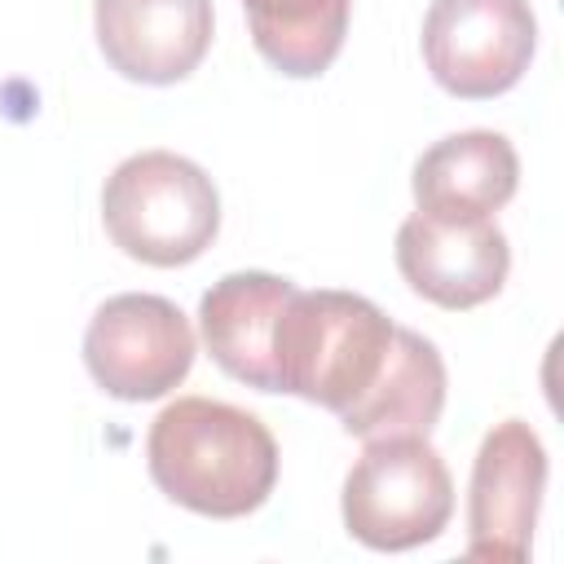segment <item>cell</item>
Listing matches in <instances>:
<instances>
[{
  "instance_id": "12",
  "label": "cell",
  "mask_w": 564,
  "mask_h": 564,
  "mask_svg": "<svg viewBox=\"0 0 564 564\" xmlns=\"http://www.w3.org/2000/svg\"><path fill=\"white\" fill-rule=\"evenodd\" d=\"M445 410V361L432 339L397 326V348L375 388L339 414L348 436H427Z\"/></svg>"
},
{
  "instance_id": "5",
  "label": "cell",
  "mask_w": 564,
  "mask_h": 564,
  "mask_svg": "<svg viewBox=\"0 0 564 564\" xmlns=\"http://www.w3.org/2000/svg\"><path fill=\"white\" fill-rule=\"evenodd\" d=\"M194 326L189 317L145 291L110 295L84 330V366L93 383L119 401L167 397L194 366Z\"/></svg>"
},
{
  "instance_id": "10",
  "label": "cell",
  "mask_w": 564,
  "mask_h": 564,
  "mask_svg": "<svg viewBox=\"0 0 564 564\" xmlns=\"http://www.w3.org/2000/svg\"><path fill=\"white\" fill-rule=\"evenodd\" d=\"M414 203L436 220H494L520 185L516 145L502 132L471 128L441 137L414 163Z\"/></svg>"
},
{
  "instance_id": "1",
  "label": "cell",
  "mask_w": 564,
  "mask_h": 564,
  "mask_svg": "<svg viewBox=\"0 0 564 564\" xmlns=\"http://www.w3.org/2000/svg\"><path fill=\"white\" fill-rule=\"evenodd\" d=\"M150 480L185 511L238 520L264 507L278 485L273 432L229 401L176 397L145 436Z\"/></svg>"
},
{
  "instance_id": "9",
  "label": "cell",
  "mask_w": 564,
  "mask_h": 564,
  "mask_svg": "<svg viewBox=\"0 0 564 564\" xmlns=\"http://www.w3.org/2000/svg\"><path fill=\"white\" fill-rule=\"evenodd\" d=\"M97 44L132 84H176L212 48V0H97Z\"/></svg>"
},
{
  "instance_id": "8",
  "label": "cell",
  "mask_w": 564,
  "mask_h": 564,
  "mask_svg": "<svg viewBox=\"0 0 564 564\" xmlns=\"http://www.w3.org/2000/svg\"><path fill=\"white\" fill-rule=\"evenodd\" d=\"M397 269L414 295L441 308H476L502 291L511 247L494 220H436L414 212L397 229Z\"/></svg>"
},
{
  "instance_id": "11",
  "label": "cell",
  "mask_w": 564,
  "mask_h": 564,
  "mask_svg": "<svg viewBox=\"0 0 564 564\" xmlns=\"http://www.w3.org/2000/svg\"><path fill=\"white\" fill-rule=\"evenodd\" d=\"M295 295V282L260 269L225 273L212 282V291L198 304V326L203 344L216 357V366L260 392H278L273 383V330L278 313Z\"/></svg>"
},
{
  "instance_id": "6",
  "label": "cell",
  "mask_w": 564,
  "mask_h": 564,
  "mask_svg": "<svg viewBox=\"0 0 564 564\" xmlns=\"http://www.w3.org/2000/svg\"><path fill=\"white\" fill-rule=\"evenodd\" d=\"M538 48V18L529 0H432L423 18V62L432 79L485 101L520 84Z\"/></svg>"
},
{
  "instance_id": "13",
  "label": "cell",
  "mask_w": 564,
  "mask_h": 564,
  "mask_svg": "<svg viewBox=\"0 0 564 564\" xmlns=\"http://www.w3.org/2000/svg\"><path fill=\"white\" fill-rule=\"evenodd\" d=\"M242 9L260 57L291 79H313L339 57L352 0H242Z\"/></svg>"
},
{
  "instance_id": "7",
  "label": "cell",
  "mask_w": 564,
  "mask_h": 564,
  "mask_svg": "<svg viewBox=\"0 0 564 564\" xmlns=\"http://www.w3.org/2000/svg\"><path fill=\"white\" fill-rule=\"evenodd\" d=\"M546 494V449L524 419L485 432L467 489V555L485 564H520Z\"/></svg>"
},
{
  "instance_id": "4",
  "label": "cell",
  "mask_w": 564,
  "mask_h": 564,
  "mask_svg": "<svg viewBox=\"0 0 564 564\" xmlns=\"http://www.w3.org/2000/svg\"><path fill=\"white\" fill-rule=\"evenodd\" d=\"M454 516V480L427 436H375L344 480V529L370 551L436 542Z\"/></svg>"
},
{
  "instance_id": "3",
  "label": "cell",
  "mask_w": 564,
  "mask_h": 564,
  "mask_svg": "<svg viewBox=\"0 0 564 564\" xmlns=\"http://www.w3.org/2000/svg\"><path fill=\"white\" fill-rule=\"evenodd\" d=\"M101 220L123 256L154 269H176L212 247L220 229V194L194 159L141 150L106 176Z\"/></svg>"
},
{
  "instance_id": "2",
  "label": "cell",
  "mask_w": 564,
  "mask_h": 564,
  "mask_svg": "<svg viewBox=\"0 0 564 564\" xmlns=\"http://www.w3.org/2000/svg\"><path fill=\"white\" fill-rule=\"evenodd\" d=\"M397 348V322L352 291H300L278 313L273 383L335 419L357 405Z\"/></svg>"
}]
</instances>
